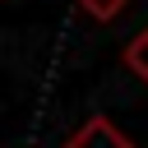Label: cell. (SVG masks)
<instances>
[{
  "label": "cell",
  "instance_id": "2",
  "mask_svg": "<svg viewBox=\"0 0 148 148\" xmlns=\"http://www.w3.org/2000/svg\"><path fill=\"white\" fill-rule=\"evenodd\" d=\"M125 65H130V74H134L139 83H148V28H139V32L130 37V46H125Z\"/></svg>",
  "mask_w": 148,
  "mask_h": 148
},
{
  "label": "cell",
  "instance_id": "1",
  "mask_svg": "<svg viewBox=\"0 0 148 148\" xmlns=\"http://www.w3.org/2000/svg\"><path fill=\"white\" fill-rule=\"evenodd\" d=\"M65 148H134V139H130L120 125H111L106 116H92V120H83V125L65 139Z\"/></svg>",
  "mask_w": 148,
  "mask_h": 148
},
{
  "label": "cell",
  "instance_id": "3",
  "mask_svg": "<svg viewBox=\"0 0 148 148\" xmlns=\"http://www.w3.org/2000/svg\"><path fill=\"white\" fill-rule=\"evenodd\" d=\"M79 5H83V14H92L97 23H111V18H120V14H125V5H130V0H79Z\"/></svg>",
  "mask_w": 148,
  "mask_h": 148
}]
</instances>
